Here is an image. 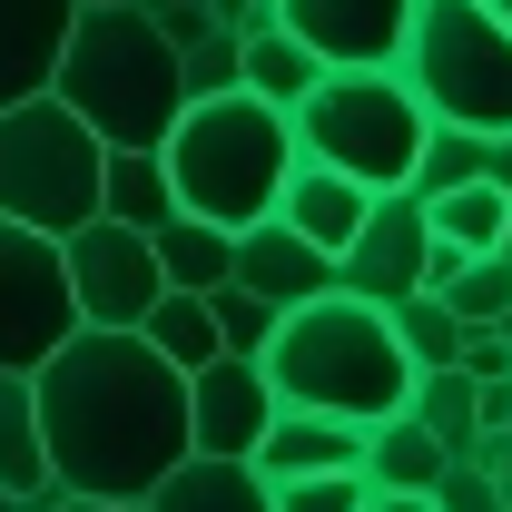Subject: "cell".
<instances>
[{"label":"cell","mask_w":512,"mask_h":512,"mask_svg":"<svg viewBox=\"0 0 512 512\" xmlns=\"http://www.w3.org/2000/svg\"><path fill=\"white\" fill-rule=\"evenodd\" d=\"M0 512H30V503H20V493H0Z\"/></svg>","instance_id":"f35d334b"},{"label":"cell","mask_w":512,"mask_h":512,"mask_svg":"<svg viewBox=\"0 0 512 512\" xmlns=\"http://www.w3.org/2000/svg\"><path fill=\"white\" fill-rule=\"evenodd\" d=\"M99 217H119V227H168V217H178L168 158H158V148H109V158H99Z\"/></svg>","instance_id":"ac0fdd59"},{"label":"cell","mask_w":512,"mask_h":512,"mask_svg":"<svg viewBox=\"0 0 512 512\" xmlns=\"http://www.w3.org/2000/svg\"><path fill=\"white\" fill-rule=\"evenodd\" d=\"M50 493L148 503V483L188 453V375L138 325H69L30 365Z\"/></svg>","instance_id":"6da1fadb"},{"label":"cell","mask_w":512,"mask_h":512,"mask_svg":"<svg viewBox=\"0 0 512 512\" xmlns=\"http://www.w3.org/2000/svg\"><path fill=\"white\" fill-rule=\"evenodd\" d=\"M404 414H414L444 453H473V444H483V414H473V375H463V365H424L414 394H404Z\"/></svg>","instance_id":"7402d4cb"},{"label":"cell","mask_w":512,"mask_h":512,"mask_svg":"<svg viewBox=\"0 0 512 512\" xmlns=\"http://www.w3.org/2000/svg\"><path fill=\"white\" fill-rule=\"evenodd\" d=\"M453 453L414 424V414H384V424H365V483H384V493H434V473H444Z\"/></svg>","instance_id":"44dd1931"},{"label":"cell","mask_w":512,"mask_h":512,"mask_svg":"<svg viewBox=\"0 0 512 512\" xmlns=\"http://www.w3.org/2000/svg\"><path fill=\"white\" fill-rule=\"evenodd\" d=\"M365 207H375V188L345 178V168H325V158H296L286 188H276V217H286L306 247H325V256H345V237L365 227Z\"/></svg>","instance_id":"9a60e30c"},{"label":"cell","mask_w":512,"mask_h":512,"mask_svg":"<svg viewBox=\"0 0 512 512\" xmlns=\"http://www.w3.org/2000/svg\"><path fill=\"white\" fill-rule=\"evenodd\" d=\"M483 10H493V20H503V30H512V0H483Z\"/></svg>","instance_id":"74e56055"},{"label":"cell","mask_w":512,"mask_h":512,"mask_svg":"<svg viewBox=\"0 0 512 512\" xmlns=\"http://www.w3.org/2000/svg\"><path fill=\"white\" fill-rule=\"evenodd\" d=\"M286 128H296V158H325L365 188H404L434 119L404 89V69H316V89L286 109Z\"/></svg>","instance_id":"5b68a950"},{"label":"cell","mask_w":512,"mask_h":512,"mask_svg":"<svg viewBox=\"0 0 512 512\" xmlns=\"http://www.w3.org/2000/svg\"><path fill=\"white\" fill-rule=\"evenodd\" d=\"M30 512H148V503H99V493H40Z\"/></svg>","instance_id":"e575fe53"},{"label":"cell","mask_w":512,"mask_h":512,"mask_svg":"<svg viewBox=\"0 0 512 512\" xmlns=\"http://www.w3.org/2000/svg\"><path fill=\"white\" fill-rule=\"evenodd\" d=\"M434 512H503V483H493L473 453H453L444 473H434Z\"/></svg>","instance_id":"1f68e13d"},{"label":"cell","mask_w":512,"mask_h":512,"mask_svg":"<svg viewBox=\"0 0 512 512\" xmlns=\"http://www.w3.org/2000/svg\"><path fill=\"white\" fill-rule=\"evenodd\" d=\"M227 276H237V286H256L266 306H306V296H325V286H335V256L306 247L286 217H256V227H237V237H227Z\"/></svg>","instance_id":"4fadbf2b"},{"label":"cell","mask_w":512,"mask_h":512,"mask_svg":"<svg viewBox=\"0 0 512 512\" xmlns=\"http://www.w3.org/2000/svg\"><path fill=\"white\" fill-rule=\"evenodd\" d=\"M99 128L69 109L60 89H30L0 109V217L40 227V237H69L99 217Z\"/></svg>","instance_id":"52a82bcc"},{"label":"cell","mask_w":512,"mask_h":512,"mask_svg":"<svg viewBox=\"0 0 512 512\" xmlns=\"http://www.w3.org/2000/svg\"><path fill=\"white\" fill-rule=\"evenodd\" d=\"M404 89L424 99V119H453V128H512V30L483 10V0H414L404 20Z\"/></svg>","instance_id":"8992f818"},{"label":"cell","mask_w":512,"mask_h":512,"mask_svg":"<svg viewBox=\"0 0 512 512\" xmlns=\"http://www.w3.org/2000/svg\"><path fill=\"white\" fill-rule=\"evenodd\" d=\"M276 424V384L256 355H207L188 375V453H256V434Z\"/></svg>","instance_id":"8fae6325"},{"label":"cell","mask_w":512,"mask_h":512,"mask_svg":"<svg viewBox=\"0 0 512 512\" xmlns=\"http://www.w3.org/2000/svg\"><path fill=\"white\" fill-rule=\"evenodd\" d=\"M0 493H20V503H40V493H50L40 394H30V375H10V365H0Z\"/></svg>","instance_id":"ffe728a7"},{"label":"cell","mask_w":512,"mask_h":512,"mask_svg":"<svg viewBox=\"0 0 512 512\" xmlns=\"http://www.w3.org/2000/svg\"><path fill=\"white\" fill-rule=\"evenodd\" d=\"M384 316H394V345H404V365H414V375H424V365H453V355H463V316H453L434 286L394 296Z\"/></svg>","instance_id":"484cf974"},{"label":"cell","mask_w":512,"mask_h":512,"mask_svg":"<svg viewBox=\"0 0 512 512\" xmlns=\"http://www.w3.org/2000/svg\"><path fill=\"white\" fill-rule=\"evenodd\" d=\"M50 89L99 128V148H158V138L178 128V109H188L178 40H168L138 0H79V10H69V40H60V60H50Z\"/></svg>","instance_id":"7a4b0ae2"},{"label":"cell","mask_w":512,"mask_h":512,"mask_svg":"<svg viewBox=\"0 0 512 512\" xmlns=\"http://www.w3.org/2000/svg\"><path fill=\"white\" fill-rule=\"evenodd\" d=\"M60 266H69V306L79 325H138L158 306V247H148V227H119V217H89V227H69L60 237Z\"/></svg>","instance_id":"9c48e42d"},{"label":"cell","mask_w":512,"mask_h":512,"mask_svg":"<svg viewBox=\"0 0 512 512\" xmlns=\"http://www.w3.org/2000/svg\"><path fill=\"white\" fill-rule=\"evenodd\" d=\"M69 325H79V306H69L60 237H40V227L0 217V365H10V375H30Z\"/></svg>","instance_id":"ba28073f"},{"label":"cell","mask_w":512,"mask_h":512,"mask_svg":"<svg viewBox=\"0 0 512 512\" xmlns=\"http://www.w3.org/2000/svg\"><path fill=\"white\" fill-rule=\"evenodd\" d=\"M503 512H512V503H503Z\"/></svg>","instance_id":"ab89813d"},{"label":"cell","mask_w":512,"mask_h":512,"mask_svg":"<svg viewBox=\"0 0 512 512\" xmlns=\"http://www.w3.org/2000/svg\"><path fill=\"white\" fill-rule=\"evenodd\" d=\"M138 10H148V20H158L178 50H188L197 30H217V0H138Z\"/></svg>","instance_id":"d6a6232c"},{"label":"cell","mask_w":512,"mask_h":512,"mask_svg":"<svg viewBox=\"0 0 512 512\" xmlns=\"http://www.w3.org/2000/svg\"><path fill=\"white\" fill-rule=\"evenodd\" d=\"M178 79H188V99L237 89V30H227V20H217V30H197L188 50H178Z\"/></svg>","instance_id":"f546056e"},{"label":"cell","mask_w":512,"mask_h":512,"mask_svg":"<svg viewBox=\"0 0 512 512\" xmlns=\"http://www.w3.org/2000/svg\"><path fill=\"white\" fill-rule=\"evenodd\" d=\"M256 365L276 384V404H316V414H345V424H384L414 394V365L394 345V316L365 306V296H345V286L286 306Z\"/></svg>","instance_id":"3957f363"},{"label":"cell","mask_w":512,"mask_h":512,"mask_svg":"<svg viewBox=\"0 0 512 512\" xmlns=\"http://www.w3.org/2000/svg\"><path fill=\"white\" fill-rule=\"evenodd\" d=\"M148 512H276V483L247 453H178L148 483Z\"/></svg>","instance_id":"2e32d148"},{"label":"cell","mask_w":512,"mask_h":512,"mask_svg":"<svg viewBox=\"0 0 512 512\" xmlns=\"http://www.w3.org/2000/svg\"><path fill=\"white\" fill-rule=\"evenodd\" d=\"M355 512H434V493H384V483H365V503Z\"/></svg>","instance_id":"d590c367"},{"label":"cell","mask_w":512,"mask_h":512,"mask_svg":"<svg viewBox=\"0 0 512 512\" xmlns=\"http://www.w3.org/2000/svg\"><path fill=\"white\" fill-rule=\"evenodd\" d=\"M69 10H79V0H0V109L30 99V89H50V60H60V40H69Z\"/></svg>","instance_id":"e0dca14e"},{"label":"cell","mask_w":512,"mask_h":512,"mask_svg":"<svg viewBox=\"0 0 512 512\" xmlns=\"http://www.w3.org/2000/svg\"><path fill=\"white\" fill-rule=\"evenodd\" d=\"M483 148H493L483 128L434 119V128H424V148H414V178H404V188H414V197H444V188H463V178H483Z\"/></svg>","instance_id":"4316f807"},{"label":"cell","mask_w":512,"mask_h":512,"mask_svg":"<svg viewBox=\"0 0 512 512\" xmlns=\"http://www.w3.org/2000/svg\"><path fill=\"white\" fill-rule=\"evenodd\" d=\"M316 50L286 30V20H266V30H247L237 40V89H256V99H276V109H296L306 89H316Z\"/></svg>","instance_id":"d6986e66"},{"label":"cell","mask_w":512,"mask_h":512,"mask_svg":"<svg viewBox=\"0 0 512 512\" xmlns=\"http://www.w3.org/2000/svg\"><path fill=\"white\" fill-rule=\"evenodd\" d=\"M158 158H168L178 207L237 237L256 217H276V188L296 168V128H286L276 99H256V89H217V99H188L178 109V128L158 138Z\"/></svg>","instance_id":"277c9868"},{"label":"cell","mask_w":512,"mask_h":512,"mask_svg":"<svg viewBox=\"0 0 512 512\" xmlns=\"http://www.w3.org/2000/svg\"><path fill=\"white\" fill-rule=\"evenodd\" d=\"M424 217H434V237H444V247L483 256V247H503V227H512V197L493 188V178H463V188L424 197Z\"/></svg>","instance_id":"cb8c5ba5"},{"label":"cell","mask_w":512,"mask_h":512,"mask_svg":"<svg viewBox=\"0 0 512 512\" xmlns=\"http://www.w3.org/2000/svg\"><path fill=\"white\" fill-rule=\"evenodd\" d=\"M483 178L512 197V128H493V148H483Z\"/></svg>","instance_id":"8d00e7d4"},{"label":"cell","mask_w":512,"mask_h":512,"mask_svg":"<svg viewBox=\"0 0 512 512\" xmlns=\"http://www.w3.org/2000/svg\"><path fill=\"white\" fill-rule=\"evenodd\" d=\"M473 463L503 483V503H512V434H483V444H473Z\"/></svg>","instance_id":"836d02e7"},{"label":"cell","mask_w":512,"mask_h":512,"mask_svg":"<svg viewBox=\"0 0 512 512\" xmlns=\"http://www.w3.org/2000/svg\"><path fill=\"white\" fill-rule=\"evenodd\" d=\"M434 296H444V306H453L463 325H503V316H512V256H503V247L463 256V266H453Z\"/></svg>","instance_id":"83f0119b"},{"label":"cell","mask_w":512,"mask_h":512,"mask_svg":"<svg viewBox=\"0 0 512 512\" xmlns=\"http://www.w3.org/2000/svg\"><path fill=\"white\" fill-rule=\"evenodd\" d=\"M247 463L266 483H286V473H365V424L316 414V404H276V424L256 434Z\"/></svg>","instance_id":"5bb4252c"},{"label":"cell","mask_w":512,"mask_h":512,"mask_svg":"<svg viewBox=\"0 0 512 512\" xmlns=\"http://www.w3.org/2000/svg\"><path fill=\"white\" fill-rule=\"evenodd\" d=\"M365 503V473H286L276 512H355Z\"/></svg>","instance_id":"4dcf8cb0"},{"label":"cell","mask_w":512,"mask_h":512,"mask_svg":"<svg viewBox=\"0 0 512 512\" xmlns=\"http://www.w3.org/2000/svg\"><path fill=\"white\" fill-rule=\"evenodd\" d=\"M276 20H286L325 69H394L414 0H276Z\"/></svg>","instance_id":"7c38bea8"},{"label":"cell","mask_w":512,"mask_h":512,"mask_svg":"<svg viewBox=\"0 0 512 512\" xmlns=\"http://www.w3.org/2000/svg\"><path fill=\"white\" fill-rule=\"evenodd\" d=\"M148 247H158V276L168 286H188V296H207V286H227V227H207V217H168V227H148Z\"/></svg>","instance_id":"603a6c76"},{"label":"cell","mask_w":512,"mask_h":512,"mask_svg":"<svg viewBox=\"0 0 512 512\" xmlns=\"http://www.w3.org/2000/svg\"><path fill=\"white\" fill-rule=\"evenodd\" d=\"M138 335H148L178 375H197V365L217 355V316H207V296H188V286H158V306L138 316Z\"/></svg>","instance_id":"d4e9b609"},{"label":"cell","mask_w":512,"mask_h":512,"mask_svg":"<svg viewBox=\"0 0 512 512\" xmlns=\"http://www.w3.org/2000/svg\"><path fill=\"white\" fill-rule=\"evenodd\" d=\"M207 316H217V345H227V355H266V335H276V316H286V306H266L256 286H237V276H227V286H207Z\"/></svg>","instance_id":"f1b7e54d"},{"label":"cell","mask_w":512,"mask_h":512,"mask_svg":"<svg viewBox=\"0 0 512 512\" xmlns=\"http://www.w3.org/2000/svg\"><path fill=\"white\" fill-rule=\"evenodd\" d=\"M424 256H434V217H424V197H414V188H375L365 227H355L345 256H335V286L365 296V306H394V296L424 286Z\"/></svg>","instance_id":"30bf717a"}]
</instances>
